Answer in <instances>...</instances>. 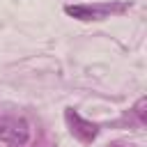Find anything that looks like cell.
Returning a JSON list of instances; mask_svg holds the SVG:
<instances>
[{
	"mask_svg": "<svg viewBox=\"0 0 147 147\" xmlns=\"http://www.w3.org/2000/svg\"><path fill=\"white\" fill-rule=\"evenodd\" d=\"M0 140L11 147H23L30 140V126L21 117H5L0 119Z\"/></svg>",
	"mask_w": 147,
	"mask_h": 147,
	"instance_id": "obj_1",
	"label": "cell"
},
{
	"mask_svg": "<svg viewBox=\"0 0 147 147\" xmlns=\"http://www.w3.org/2000/svg\"><path fill=\"white\" fill-rule=\"evenodd\" d=\"M67 119L71 122V131L80 138V140H92L94 136H96V126L92 124V122H85L80 115H76L74 110H67Z\"/></svg>",
	"mask_w": 147,
	"mask_h": 147,
	"instance_id": "obj_2",
	"label": "cell"
},
{
	"mask_svg": "<svg viewBox=\"0 0 147 147\" xmlns=\"http://www.w3.org/2000/svg\"><path fill=\"white\" fill-rule=\"evenodd\" d=\"M64 11L74 18H80V21H94V18H103L106 16V7H90V5H69L64 7Z\"/></svg>",
	"mask_w": 147,
	"mask_h": 147,
	"instance_id": "obj_3",
	"label": "cell"
},
{
	"mask_svg": "<svg viewBox=\"0 0 147 147\" xmlns=\"http://www.w3.org/2000/svg\"><path fill=\"white\" fill-rule=\"evenodd\" d=\"M142 108H145V99H140V101H138V106H136V113H138V117L145 122V110H142Z\"/></svg>",
	"mask_w": 147,
	"mask_h": 147,
	"instance_id": "obj_4",
	"label": "cell"
}]
</instances>
